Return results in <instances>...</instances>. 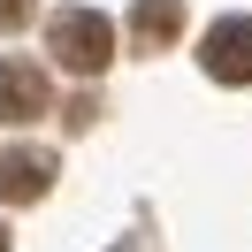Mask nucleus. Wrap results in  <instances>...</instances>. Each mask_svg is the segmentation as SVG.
Masks as SVG:
<instances>
[{"label": "nucleus", "mask_w": 252, "mask_h": 252, "mask_svg": "<svg viewBox=\"0 0 252 252\" xmlns=\"http://www.w3.org/2000/svg\"><path fill=\"white\" fill-rule=\"evenodd\" d=\"M46 46L69 77H99L115 62V23L92 16V8H62V16H46Z\"/></svg>", "instance_id": "nucleus-1"}, {"label": "nucleus", "mask_w": 252, "mask_h": 252, "mask_svg": "<svg viewBox=\"0 0 252 252\" xmlns=\"http://www.w3.org/2000/svg\"><path fill=\"white\" fill-rule=\"evenodd\" d=\"M199 69L214 84H252V16H221L199 38Z\"/></svg>", "instance_id": "nucleus-2"}, {"label": "nucleus", "mask_w": 252, "mask_h": 252, "mask_svg": "<svg viewBox=\"0 0 252 252\" xmlns=\"http://www.w3.org/2000/svg\"><path fill=\"white\" fill-rule=\"evenodd\" d=\"M46 191H54V153H38V145L0 153V199L8 206H38Z\"/></svg>", "instance_id": "nucleus-3"}, {"label": "nucleus", "mask_w": 252, "mask_h": 252, "mask_svg": "<svg viewBox=\"0 0 252 252\" xmlns=\"http://www.w3.org/2000/svg\"><path fill=\"white\" fill-rule=\"evenodd\" d=\"M46 115V69L0 62V123H38Z\"/></svg>", "instance_id": "nucleus-4"}, {"label": "nucleus", "mask_w": 252, "mask_h": 252, "mask_svg": "<svg viewBox=\"0 0 252 252\" xmlns=\"http://www.w3.org/2000/svg\"><path fill=\"white\" fill-rule=\"evenodd\" d=\"M176 31H184V0H138V16H130V38H138V54L176 46Z\"/></svg>", "instance_id": "nucleus-5"}, {"label": "nucleus", "mask_w": 252, "mask_h": 252, "mask_svg": "<svg viewBox=\"0 0 252 252\" xmlns=\"http://www.w3.org/2000/svg\"><path fill=\"white\" fill-rule=\"evenodd\" d=\"M31 23V0H0V31H23Z\"/></svg>", "instance_id": "nucleus-6"}, {"label": "nucleus", "mask_w": 252, "mask_h": 252, "mask_svg": "<svg viewBox=\"0 0 252 252\" xmlns=\"http://www.w3.org/2000/svg\"><path fill=\"white\" fill-rule=\"evenodd\" d=\"M0 252H8V229H0Z\"/></svg>", "instance_id": "nucleus-7"}]
</instances>
